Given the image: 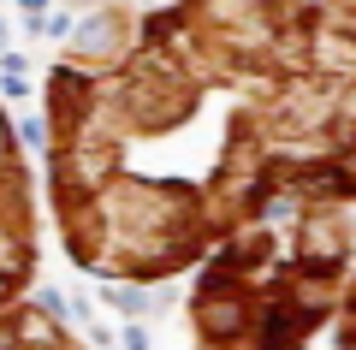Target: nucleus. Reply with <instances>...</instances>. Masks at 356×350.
<instances>
[{"label":"nucleus","mask_w":356,"mask_h":350,"mask_svg":"<svg viewBox=\"0 0 356 350\" xmlns=\"http://www.w3.org/2000/svg\"><path fill=\"white\" fill-rule=\"evenodd\" d=\"M30 267H36V214H30V184L13 154V137L0 125V309L18 297Z\"/></svg>","instance_id":"obj_1"},{"label":"nucleus","mask_w":356,"mask_h":350,"mask_svg":"<svg viewBox=\"0 0 356 350\" xmlns=\"http://www.w3.org/2000/svg\"><path fill=\"white\" fill-rule=\"evenodd\" d=\"M0 350H77V344L48 321V315L6 303V309H0Z\"/></svg>","instance_id":"obj_2"},{"label":"nucleus","mask_w":356,"mask_h":350,"mask_svg":"<svg viewBox=\"0 0 356 350\" xmlns=\"http://www.w3.org/2000/svg\"><path fill=\"white\" fill-rule=\"evenodd\" d=\"M339 350H356V285H350V303H344V333H339Z\"/></svg>","instance_id":"obj_3"}]
</instances>
